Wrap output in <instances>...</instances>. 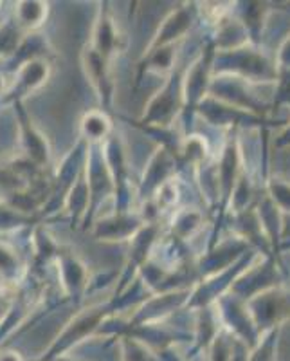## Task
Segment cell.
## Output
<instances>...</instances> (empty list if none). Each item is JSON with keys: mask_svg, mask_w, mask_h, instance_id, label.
<instances>
[{"mask_svg": "<svg viewBox=\"0 0 290 361\" xmlns=\"http://www.w3.org/2000/svg\"><path fill=\"white\" fill-rule=\"evenodd\" d=\"M213 71L218 76H237L246 82H278L279 71L256 45H241L237 49L217 51Z\"/></svg>", "mask_w": 290, "mask_h": 361, "instance_id": "1", "label": "cell"}, {"mask_svg": "<svg viewBox=\"0 0 290 361\" xmlns=\"http://www.w3.org/2000/svg\"><path fill=\"white\" fill-rule=\"evenodd\" d=\"M182 109H184V74L177 71L170 76L159 94L151 98L143 121L146 125H156L157 128H166L168 125H172Z\"/></svg>", "mask_w": 290, "mask_h": 361, "instance_id": "2", "label": "cell"}, {"mask_svg": "<svg viewBox=\"0 0 290 361\" xmlns=\"http://www.w3.org/2000/svg\"><path fill=\"white\" fill-rule=\"evenodd\" d=\"M247 309L258 331L265 333L267 329H278L290 316V293L282 288H270L247 300Z\"/></svg>", "mask_w": 290, "mask_h": 361, "instance_id": "3", "label": "cell"}, {"mask_svg": "<svg viewBox=\"0 0 290 361\" xmlns=\"http://www.w3.org/2000/svg\"><path fill=\"white\" fill-rule=\"evenodd\" d=\"M198 111L209 123L220 125V127H224V125H233V127L244 125V127L265 128V123H269V119L265 116L233 107V105L220 102V99L213 98V96H206L204 102L198 105Z\"/></svg>", "mask_w": 290, "mask_h": 361, "instance_id": "4", "label": "cell"}, {"mask_svg": "<svg viewBox=\"0 0 290 361\" xmlns=\"http://www.w3.org/2000/svg\"><path fill=\"white\" fill-rule=\"evenodd\" d=\"M193 13H195V8L193 6H186V8H180L177 11H172L164 18L163 25L157 31L156 38L148 47L146 54L151 53V51L159 49V47H166V45H173V42L177 38H180L189 29L193 22Z\"/></svg>", "mask_w": 290, "mask_h": 361, "instance_id": "5", "label": "cell"}, {"mask_svg": "<svg viewBox=\"0 0 290 361\" xmlns=\"http://www.w3.org/2000/svg\"><path fill=\"white\" fill-rule=\"evenodd\" d=\"M269 197L278 206L279 212L290 215V183L282 177H272L269 180Z\"/></svg>", "mask_w": 290, "mask_h": 361, "instance_id": "6", "label": "cell"}, {"mask_svg": "<svg viewBox=\"0 0 290 361\" xmlns=\"http://www.w3.org/2000/svg\"><path fill=\"white\" fill-rule=\"evenodd\" d=\"M201 224V214H196V212H189V209H184V212H180L175 219H173L172 224V231L175 235V238L179 240H184L188 235H191L193 231L198 228Z\"/></svg>", "mask_w": 290, "mask_h": 361, "instance_id": "7", "label": "cell"}, {"mask_svg": "<svg viewBox=\"0 0 290 361\" xmlns=\"http://www.w3.org/2000/svg\"><path fill=\"white\" fill-rule=\"evenodd\" d=\"M144 58H146V71H156V73L170 71L173 66V45L159 47V49L144 54Z\"/></svg>", "mask_w": 290, "mask_h": 361, "instance_id": "8", "label": "cell"}, {"mask_svg": "<svg viewBox=\"0 0 290 361\" xmlns=\"http://www.w3.org/2000/svg\"><path fill=\"white\" fill-rule=\"evenodd\" d=\"M279 105H290V71H279L278 89L274 98V111Z\"/></svg>", "mask_w": 290, "mask_h": 361, "instance_id": "9", "label": "cell"}, {"mask_svg": "<svg viewBox=\"0 0 290 361\" xmlns=\"http://www.w3.org/2000/svg\"><path fill=\"white\" fill-rule=\"evenodd\" d=\"M83 125H85L89 135H94V137H101L111 130V121L101 114H90Z\"/></svg>", "mask_w": 290, "mask_h": 361, "instance_id": "10", "label": "cell"}, {"mask_svg": "<svg viewBox=\"0 0 290 361\" xmlns=\"http://www.w3.org/2000/svg\"><path fill=\"white\" fill-rule=\"evenodd\" d=\"M276 66H278V71H290V37L286 38L285 44L279 49L278 58H276Z\"/></svg>", "mask_w": 290, "mask_h": 361, "instance_id": "11", "label": "cell"}, {"mask_svg": "<svg viewBox=\"0 0 290 361\" xmlns=\"http://www.w3.org/2000/svg\"><path fill=\"white\" fill-rule=\"evenodd\" d=\"M279 247H282V250H286V247H290V215H286L285 221H283L282 243H279Z\"/></svg>", "mask_w": 290, "mask_h": 361, "instance_id": "12", "label": "cell"}, {"mask_svg": "<svg viewBox=\"0 0 290 361\" xmlns=\"http://www.w3.org/2000/svg\"><path fill=\"white\" fill-rule=\"evenodd\" d=\"M276 145L278 147H290V125L285 128V132L279 135L278 140H276Z\"/></svg>", "mask_w": 290, "mask_h": 361, "instance_id": "13", "label": "cell"}]
</instances>
